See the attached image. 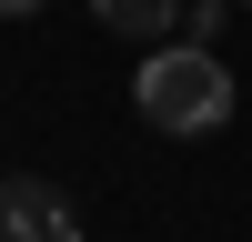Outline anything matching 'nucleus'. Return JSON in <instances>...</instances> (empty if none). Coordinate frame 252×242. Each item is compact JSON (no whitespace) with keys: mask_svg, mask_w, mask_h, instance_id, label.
Returning <instances> with one entry per match:
<instances>
[{"mask_svg":"<svg viewBox=\"0 0 252 242\" xmlns=\"http://www.w3.org/2000/svg\"><path fill=\"white\" fill-rule=\"evenodd\" d=\"M0 242H81L71 192H61V182H40V172L0 182Z\"/></svg>","mask_w":252,"mask_h":242,"instance_id":"obj_2","label":"nucleus"},{"mask_svg":"<svg viewBox=\"0 0 252 242\" xmlns=\"http://www.w3.org/2000/svg\"><path fill=\"white\" fill-rule=\"evenodd\" d=\"M101 10V30H121V40H152V30H182V0H91Z\"/></svg>","mask_w":252,"mask_h":242,"instance_id":"obj_3","label":"nucleus"},{"mask_svg":"<svg viewBox=\"0 0 252 242\" xmlns=\"http://www.w3.org/2000/svg\"><path fill=\"white\" fill-rule=\"evenodd\" d=\"M0 10H10V20H31V10H40V0H0Z\"/></svg>","mask_w":252,"mask_h":242,"instance_id":"obj_4","label":"nucleus"},{"mask_svg":"<svg viewBox=\"0 0 252 242\" xmlns=\"http://www.w3.org/2000/svg\"><path fill=\"white\" fill-rule=\"evenodd\" d=\"M131 111L172 141H202L232 121V71L212 60V40H161L152 60L131 71Z\"/></svg>","mask_w":252,"mask_h":242,"instance_id":"obj_1","label":"nucleus"}]
</instances>
